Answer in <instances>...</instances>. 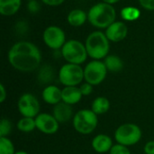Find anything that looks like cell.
<instances>
[{
    "mask_svg": "<svg viewBox=\"0 0 154 154\" xmlns=\"http://www.w3.org/2000/svg\"><path fill=\"white\" fill-rule=\"evenodd\" d=\"M8 61L18 71L32 72L40 67L42 53L34 43L21 41L10 48L8 51Z\"/></svg>",
    "mask_w": 154,
    "mask_h": 154,
    "instance_id": "6da1fadb",
    "label": "cell"
},
{
    "mask_svg": "<svg viewBox=\"0 0 154 154\" xmlns=\"http://www.w3.org/2000/svg\"><path fill=\"white\" fill-rule=\"evenodd\" d=\"M116 18V12L113 5L100 2L94 5L88 12V21L96 28L106 29Z\"/></svg>",
    "mask_w": 154,
    "mask_h": 154,
    "instance_id": "7a4b0ae2",
    "label": "cell"
},
{
    "mask_svg": "<svg viewBox=\"0 0 154 154\" xmlns=\"http://www.w3.org/2000/svg\"><path fill=\"white\" fill-rule=\"evenodd\" d=\"M109 42L105 32L101 31L92 32L85 42L88 57L97 60H101L107 57L110 50Z\"/></svg>",
    "mask_w": 154,
    "mask_h": 154,
    "instance_id": "3957f363",
    "label": "cell"
},
{
    "mask_svg": "<svg viewBox=\"0 0 154 154\" xmlns=\"http://www.w3.org/2000/svg\"><path fill=\"white\" fill-rule=\"evenodd\" d=\"M72 125L76 132L87 135L92 134L97 127L98 118L91 109H80L75 113Z\"/></svg>",
    "mask_w": 154,
    "mask_h": 154,
    "instance_id": "277c9868",
    "label": "cell"
},
{
    "mask_svg": "<svg viewBox=\"0 0 154 154\" xmlns=\"http://www.w3.org/2000/svg\"><path fill=\"white\" fill-rule=\"evenodd\" d=\"M143 136L142 129L139 125L133 123H126L119 125L115 132L116 143L130 147L137 144Z\"/></svg>",
    "mask_w": 154,
    "mask_h": 154,
    "instance_id": "5b68a950",
    "label": "cell"
},
{
    "mask_svg": "<svg viewBox=\"0 0 154 154\" xmlns=\"http://www.w3.org/2000/svg\"><path fill=\"white\" fill-rule=\"evenodd\" d=\"M60 53L67 63L80 65L88 57L85 44L78 40H69L60 49Z\"/></svg>",
    "mask_w": 154,
    "mask_h": 154,
    "instance_id": "8992f818",
    "label": "cell"
},
{
    "mask_svg": "<svg viewBox=\"0 0 154 154\" xmlns=\"http://www.w3.org/2000/svg\"><path fill=\"white\" fill-rule=\"evenodd\" d=\"M58 78L64 87H78L84 80V69L78 64L66 63L60 69Z\"/></svg>",
    "mask_w": 154,
    "mask_h": 154,
    "instance_id": "52a82bcc",
    "label": "cell"
},
{
    "mask_svg": "<svg viewBox=\"0 0 154 154\" xmlns=\"http://www.w3.org/2000/svg\"><path fill=\"white\" fill-rule=\"evenodd\" d=\"M107 72L104 61L93 60L84 68V80L94 87L98 86L106 79Z\"/></svg>",
    "mask_w": 154,
    "mask_h": 154,
    "instance_id": "ba28073f",
    "label": "cell"
},
{
    "mask_svg": "<svg viewBox=\"0 0 154 154\" xmlns=\"http://www.w3.org/2000/svg\"><path fill=\"white\" fill-rule=\"evenodd\" d=\"M17 108L23 117L35 118L40 114L41 106L39 100L34 95L24 93L18 99Z\"/></svg>",
    "mask_w": 154,
    "mask_h": 154,
    "instance_id": "9c48e42d",
    "label": "cell"
},
{
    "mask_svg": "<svg viewBox=\"0 0 154 154\" xmlns=\"http://www.w3.org/2000/svg\"><path fill=\"white\" fill-rule=\"evenodd\" d=\"M44 43L52 50H60L66 42V35L64 31L56 25L48 26L42 34Z\"/></svg>",
    "mask_w": 154,
    "mask_h": 154,
    "instance_id": "30bf717a",
    "label": "cell"
},
{
    "mask_svg": "<svg viewBox=\"0 0 154 154\" xmlns=\"http://www.w3.org/2000/svg\"><path fill=\"white\" fill-rule=\"evenodd\" d=\"M36 129L48 135L55 134L60 128V123L56 118L48 113H40L35 118Z\"/></svg>",
    "mask_w": 154,
    "mask_h": 154,
    "instance_id": "8fae6325",
    "label": "cell"
},
{
    "mask_svg": "<svg viewBox=\"0 0 154 154\" xmlns=\"http://www.w3.org/2000/svg\"><path fill=\"white\" fill-rule=\"evenodd\" d=\"M106 35L112 42H119L125 39L128 33V28L124 22L115 21L106 29Z\"/></svg>",
    "mask_w": 154,
    "mask_h": 154,
    "instance_id": "7c38bea8",
    "label": "cell"
},
{
    "mask_svg": "<svg viewBox=\"0 0 154 154\" xmlns=\"http://www.w3.org/2000/svg\"><path fill=\"white\" fill-rule=\"evenodd\" d=\"M52 116L56 118V120L60 124H64L67 123L70 120L73 119L74 116V112L72 106L68 105L64 102H60L53 106L52 110Z\"/></svg>",
    "mask_w": 154,
    "mask_h": 154,
    "instance_id": "4fadbf2b",
    "label": "cell"
},
{
    "mask_svg": "<svg viewBox=\"0 0 154 154\" xmlns=\"http://www.w3.org/2000/svg\"><path fill=\"white\" fill-rule=\"evenodd\" d=\"M113 140L110 136L105 134H99L96 135L92 142L91 147L97 153H107L113 147Z\"/></svg>",
    "mask_w": 154,
    "mask_h": 154,
    "instance_id": "5bb4252c",
    "label": "cell"
},
{
    "mask_svg": "<svg viewBox=\"0 0 154 154\" xmlns=\"http://www.w3.org/2000/svg\"><path fill=\"white\" fill-rule=\"evenodd\" d=\"M42 97L46 104L54 106L55 105L62 102V89L55 85H48L43 88Z\"/></svg>",
    "mask_w": 154,
    "mask_h": 154,
    "instance_id": "9a60e30c",
    "label": "cell"
},
{
    "mask_svg": "<svg viewBox=\"0 0 154 154\" xmlns=\"http://www.w3.org/2000/svg\"><path fill=\"white\" fill-rule=\"evenodd\" d=\"M83 96L79 87H64L62 88V102L73 106L79 103Z\"/></svg>",
    "mask_w": 154,
    "mask_h": 154,
    "instance_id": "2e32d148",
    "label": "cell"
},
{
    "mask_svg": "<svg viewBox=\"0 0 154 154\" xmlns=\"http://www.w3.org/2000/svg\"><path fill=\"white\" fill-rule=\"evenodd\" d=\"M22 5V0H0V14L3 16L15 14Z\"/></svg>",
    "mask_w": 154,
    "mask_h": 154,
    "instance_id": "e0dca14e",
    "label": "cell"
},
{
    "mask_svg": "<svg viewBox=\"0 0 154 154\" xmlns=\"http://www.w3.org/2000/svg\"><path fill=\"white\" fill-rule=\"evenodd\" d=\"M67 20L69 25L73 27H79L88 20V14L82 9H73L69 13Z\"/></svg>",
    "mask_w": 154,
    "mask_h": 154,
    "instance_id": "ac0fdd59",
    "label": "cell"
},
{
    "mask_svg": "<svg viewBox=\"0 0 154 154\" xmlns=\"http://www.w3.org/2000/svg\"><path fill=\"white\" fill-rule=\"evenodd\" d=\"M90 109L97 116L104 115L110 109V101L106 97H97L92 101Z\"/></svg>",
    "mask_w": 154,
    "mask_h": 154,
    "instance_id": "d6986e66",
    "label": "cell"
},
{
    "mask_svg": "<svg viewBox=\"0 0 154 154\" xmlns=\"http://www.w3.org/2000/svg\"><path fill=\"white\" fill-rule=\"evenodd\" d=\"M105 65L110 72H119L124 68V62L116 55H108L105 58Z\"/></svg>",
    "mask_w": 154,
    "mask_h": 154,
    "instance_id": "ffe728a7",
    "label": "cell"
},
{
    "mask_svg": "<svg viewBox=\"0 0 154 154\" xmlns=\"http://www.w3.org/2000/svg\"><path fill=\"white\" fill-rule=\"evenodd\" d=\"M16 128L22 133H31L36 129L35 119L31 117H22L16 124Z\"/></svg>",
    "mask_w": 154,
    "mask_h": 154,
    "instance_id": "44dd1931",
    "label": "cell"
},
{
    "mask_svg": "<svg viewBox=\"0 0 154 154\" xmlns=\"http://www.w3.org/2000/svg\"><path fill=\"white\" fill-rule=\"evenodd\" d=\"M54 72L51 66L44 65L41 68L38 73V80L41 84H49L53 80Z\"/></svg>",
    "mask_w": 154,
    "mask_h": 154,
    "instance_id": "7402d4cb",
    "label": "cell"
},
{
    "mask_svg": "<svg viewBox=\"0 0 154 154\" xmlns=\"http://www.w3.org/2000/svg\"><path fill=\"white\" fill-rule=\"evenodd\" d=\"M141 15V12L137 7L134 6H125L121 10V17L125 21L133 22L137 20Z\"/></svg>",
    "mask_w": 154,
    "mask_h": 154,
    "instance_id": "603a6c76",
    "label": "cell"
},
{
    "mask_svg": "<svg viewBox=\"0 0 154 154\" xmlns=\"http://www.w3.org/2000/svg\"><path fill=\"white\" fill-rule=\"evenodd\" d=\"M14 145L8 137H0V154H14Z\"/></svg>",
    "mask_w": 154,
    "mask_h": 154,
    "instance_id": "cb8c5ba5",
    "label": "cell"
},
{
    "mask_svg": "<svg viewBox=\"0 0 154 154\" xmlns=\"http://www.w3.org/2000/svg\"><path fill=\"white\" fill-rule=\"evenodd\" d=\"M13 130V124L7 118H2L0 121V137H7Z\"/></svg>",
    "mask_w": 154,
    "mask_h": 154,
    "instance_id": "d4e9b609",
    "label": "cell"
},
{
    "mask_svg": "<svg viewBox=\"0 0 154 154\" xmlns=\"http://www.w3.org/2000/svg\"><path fill=\"white\" fill-rule=\"evenodd\" d=\"M109 154H131V151L129 147L116 143L114 144L113 147L111 148L110 152H108Z\"/></svg>",
    "mask_w": 154,
    "mask_h": 154,
    "instance_id": "484cf974",
    "label": "cell"
},
{
    "mask_svg": "<svg viewBox=\"0 0 154 154\" xmlns=\"http://www.w3.org/2000/svg\"><path fill=\"white\" fill-rule=\"evenodd\" d=\"M93 88H94V86L89 84V83H88V82L82 83L79 86V89H80V92H81L83 97L90 96L93 93Z\"/></svg>",
    "mask_w": 154,
    "mask_h": 154,
    "instance_id": "4316f807",
    "label": "cell"
},
{
    "mask_svg": "<svg viewBox=\"0 0 154 154\" xmlns=\"http://www.w3.org/2000/svg\"><path fill=\"white\" fill-rule=\"evenodd\" d=\"M27 9L29 12L35 14L40 10V4L36 0H31L27 4Z\"/></svg>",
    "mask_w": 154,
    "mask_h": 154,
    "instance_id": "83f0119b",
    "label": "cell"
},
{
    "mask_svg": "<svg viewBox=\"0 0 154 154\" xmlns=\"http://www.w3.org/2000/svg\"><path fill=\"white\" fill-rule=\"evenodd\" d=\"M139 3L141 6L146 10H150V11L154 10V0H139Z\"/></svg>",
    "mask_w": 154,
    "mask_h": 154,
    "instance_id": "f1b7e54d",
    "label": "cell"
},
{
    "mask_svg": "<svg viewBox=\"0 0 154 154\" xmlns=\"http://www.w3.org/2000/svg\"><path fill=\"white\" fill-rule=\"evenodd\" d=\"M145 154H154V141H149L146 143L143 148Z\"/></svg>",
    "mask_w": 154,
    "mask_h": 154,
    "instance_id": "f546056e",
    "label": "cell"
},
{
    "mask_svg": "<svg viewBox=\"0 0 154 154\" xmlns=\"http://www.w3.org/2000/svg\"><path fill=\"white\" fill-rule=\"evenodd\" d=\"M41 1L50 6H58L63 4L65 0H41Z\"/></svg>",
    "mask_w": 154,
    "mask_h": 154,
    "instance_id": "4dcf8cb0",
    "label": "cell"
},
{
    "mask_svg": "<svg viewBox=\"0 0 154 154\" xmlns=\"http://www.w3.org/2000/svg\"><path fill=\"white\" fill-rule=\"evenodd\" d=\"M6 98H7V91H6L4 84L1 83L0 84V102L4 103Z\"/></svg>",
    "mask_w": 154,
    "mask_h": 154,
    "instance_id": "1f68e13d",
    "label": "cell"
},
{
    "mask_svg": "<svg viewBox=\"0 0 154 154\" xmlns=\"http://www.w3.org/2000/svg\"><path fill=\"white\" fill-rule=\"evenodd\" d=\"M103 2L105 3H107V4H110V5H114V4H116L118 3L120 0H102Z\"/></svg>",
    "mask_w": 154,
    "mask_h": 154,
    "instance_id": "d6a6232c",
    "label": "cell"
},
{
    "mask_svg": "<svg viewBox=\"0 0 154 154\" xmlns=\"http://www.w3.org/2000/svg\"><path fill=\"white\" fill-rule=\"evenodd\" d=\"M14 154H29L27 152H24V151H18V152H15Z\"/></svg>",
    "mask_w": 154,
    "mask_h": 154,
    "instance_id": "836d02e7",
    "label": "cell"
},
{
    "mask_svg": "<svg viewBox=\"0 0 154 154\" xmlns=\"http://www.w3.org/2000/svg\"><path fill=\"white\" fill-rule=\"evenodd\" d=\"M27 1H31V0H27Z\"/></svg>",
    "mask_w": 154,
    "mask_h": 154,
    "instance_id": "e575fe53",
    "label": "cell"
}]
</instances>
